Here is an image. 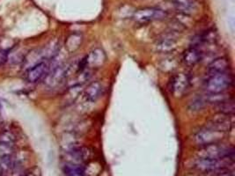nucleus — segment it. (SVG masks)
<instances>
[{
  "label": "nucleus",
  "mask_w": 235,
  "mask_h": 176,
  "mask_svg": "<svg viewBox=\"0 0 235 176\" xmlns=\"http://www.w3.org/2000/svg\"><path fill=\"white\" fill-rule=\"evenodd\" d=\"M65 176H86V170L82 165L79 164H67L63 167Z\"/></svg>",
  "instance_id": "20"
},
{
  "label": "nucleus",
  "mask_w": 235,
  "mask_h": 176,
  "mask_svg": "<svg viewBox=\"0 0 235 176\" xmlns=\"http://www.w3.org/2000/svg\"><path fill=\"white\" fill-rule=\"evenodd\" d=\"M8 51L7 50H4V49H1L0 50V66L3 65L8 59Z\"/></svg>",
  "instance_id": "26"
},
{
  "label": "nucleus",
  "mask_w": 235,
  "mask_h": 176,
  "mask_svg": "<svg viewBox=\"0 0 235 176\" xmlns=\"http://www.w3.org/2000/svg\"><path fill=\"white\" fill-rule=\"evenodd\" d=\"M218 34L216 30L211 28L204 31L203 33L195 35L194 38H192V45L195 47H200L204 44H210L214 43L217 40Z\"/></svg>",
  "instance_id": "15"
},
{
  "label": "nucleus",
  "mask_w": 235,
  "mask_h": 176,
  "mask_svg": "<svg viewBox=\"0 0 235 176\" xmlns=\"http://www.w3.org/2000/svg\"><path fill=\"white\" fill-rule=\"evenodd\" d=\"M234 84L233 75L226 72L210 74L204 82V87L208 93H223Z\"/></svg>",
  "instance_id": "1"
},
{
  "label": "nucleus",
  "mask_w": 235,
  "mask_h": 176,
  "mask_svg": "<svg viewBox=\"0 0 235 176\" xmlns=\"http://www.w3.org/2000/svg\"><path fill=\"white\" fill-rule=\"evenodd\" d=\"M49 65L46 61H41L30 67L26 73V78L29 83H36L48 73Z\"/></svg>",
  "instance_id": "10"
},
{
  "label": "nucleus",
  "mask_w": 235,
  "mask_h": 176,
  "mask_svg": "<svg viewBox=\"0 0 235 176\" xmlns=\"http://www.w3.org/2000/svg\"><path fill=\"white\" fill-rule=\"evenodd\" d=\"M217 176H234V174L232 171L228 170H224V171H220V173Z\"/></svg>",
  "instance_id": "27"
},
{
  "label": "nucleus",
  "mask_w": 235,
  "mask_h": 176,
  "mask_svg": "<svg viewBox=\"0 0 235 176\" xmlns=\"http://www.w3.org/2000/svg\"><path fill=\"white\" fill-rule=\"evenodd\" d=\"M230 67V63L228 59L225 57H219L214 59L208 65V72L210 74L222 73L228 72Z\"/></svg>",
  "instance_id": "17"
},
{
  "label": "nucleus",
  "mask_w": 235,
  "mask_h": 176,
  "mask_svg": "<svg viewBox=\"0 0 235 176\" xmlns=\"http://www.w3.org/2000/svg\"><path fill=\"white\" fill-rule=\"evenodd\" d=\"M204 51L200 48V47L190 46L187 48L181 57V61L187 66H195L198 63H200L204 58Z\"/></svg>",
  "instance_id": "11"
},
{
  "label": "nucleus",
  "mask_w": 235,
  "mask_h": 176,
  "mask_svg": "<svg viewBox=\"0 0 235 176\" xmlns=\"http://www.w3.org/2000/svg\"><path fill=\"white\" fill-rule=\"evenodd\" d=\"M68 153L70 155V158L72 159V163L79 165L87 161L92 156V151L88 147L84 146L77 147L72 151H68Z\"/></svg>",
  "instance_id": "16"
},
{
  "label": "nucleus",
  "mask_w": 235,
  "mask_h": 176,
  "mask_svg": "<svg viewBox=\"0 0 235 176\" xmlns=\"http://www.w3.org/2000/svg\"><path fill=\"white\" fill-rule=\"evenodd\" d=\"M0 109H1V103H0Z\"/></svg>",
  "instance_id": "28"
},
{
  "label": "nucleus",
  "mask_w": 235,
  "mask_h": 176,
  "mask_svg": "<svg viewBox=\"0 0 235 176\" xmlns=\"http://www.w3.org/2000/svg\"><path fill=\"white\" fill-rule=\"evenodd\" d=\"M179 40L175 32L171 31L170 33L163 34L155 43L154 48L157 52L160 53H172L178 47Z\"/></svg>",
  "instance_id": "8"
},
{
  "label": "nucleus",
  "mask_w": 235,
  "mask_h": 176,
  "mask_svg": "<svg viewBox=\"0 0 235 176\" xmlns=\"http://www.w3.org/2000/svg\"><path fill=\"white\" fill-rule=\"evenodd\" d=\"M167 13L157 7H145L137 10L133 13V19L141 25L148 24L155 20H162L167 17Z\"/></svg>",
  "instance_id": "5"
},
{
  "label": "nucleus",
  "mask_w": 235,
  "mask_h": 176,
  "mask_svg": "<svg viewBox=\"0 0 235 176\" xmlns=\"http://www.w3.org/2000/svg\"><path fill=\"white\" fill-rule=\"evenodd\" d=\"M83 42V37L80 34H72L68 37V40L66 42V47L70 52H72L79 48Z\"/></svg>",
  "instance_id": "21"
},
{
  "label": "nucleus",
  "mask_w": 235,
  "mask_h": 176,
  "mask_svg": "<svg viewBox=\"0 0 235 176\" xmlns=\"http://www.w3.org/2000/svg\"><path fill=\"white\" fill-rule=\"evenodd\" d=\"M216 111L220 114L233 116L235 110V105L232 99H227L221 102L216 104L215 106Z\"/></svg>",
  "instance_id": "19"
},
{
  "label": "nucleus",
  "mask_w": 235,
  "mask_h": 176,
  "mask_svg": "<svg viewBox=\"0 0 235 176\" xmlns=\"http://www.w3.org/2000/svg\"><path fill=\"white\" fill-rule=\"evenodd\" d=\"M234 159L224 158V159H198L195 163V167L204 173L219 172L228 170L230 166H233Z\"/></svg>",
  "instance_id": "3"
},
{
  "label": "nucleus",
  "mask_w": 235,
  "mask_h": 176,
  "mask_svg": "<svg viewBox=\"0 0 235 176\" xmlns=\"http://www.w3.org/2000/svg\"><path fill=\"white\" fill-rule=\"evenodd\" d=\"M63 146L68 151H71L75 148L80 146L79 145V134H77L75 132H68L63 136Z\"/></svg>",
  "instance_id": "18"
},
{
  "label": "nucleus",
  "mask_w": 235,
  "mask_h": 176,
  "mask_svg": "<svg viewBox=\"0 0 235 176\" xmlns=\"http://www.w3.org/2000/svg\"><path fill=\"white\" fill-rule=\"evenodd\" d=\"M103 92L104 87L102 83H101L100 81H93L91 82L87 88L83 90V96L87 101L95 102L102 96Z\"/></svg>",
  "instance_id": "12"
},
{
  "label": "nucleus",
  "mask_w": 235,
  "mask_h": 176,
  "mask_svg": "<svg viewBox=\"0 0 235 176\" xmlns=\"http://www.w3.org/2000/svg\"><path fill=\"white\" fill-rule=\"evenodd\" d=\"M67 66L60 65L57 66L51 73L48 75L47 83L49 87H57L67 79Z\"/></svg>",
  "instance_id": "14"
},
{
  "label": "nucleus",
  "mask_w": 235,
  "mask_h": 176,
  "mask_svg": "<svg viewBox=\"0 0 235 176\" xmlns=\"http://www.w3.org/2000/svg\"><path fill=\"white\" fill-rule=\"evenodd\" d=\"M234 126V117L233 116L225 115L218 113L215 116L210 120L208 127L218 131L226 132L230 131Z\"/></svg>",
  "instance_id": "9"
},
{
  "label": "nucleus",
  "mask_w": 235,
  "mask_h": 176,
  "mask_svg": "<svg viewBox=\"0 0 235 176\" xmlns=\"http://www.w3.org/2000/svg\"><path fill=\"white\" fill-rule=\"evenodd\" d=\"M206 104L205 98L204 97H197L195 99H194L190 104V108L194 111H196V110H200L202 109L204 105Z\"/></svg>",
  "instance_id": "24"
},
{
  "label": "nucleus",
  "mask_w": 235,
  "mask_h": 176,
  "mask_svg": "<svg viewBox=\"0 0 235 176\" xmlns=\"http://www.w3.org/2000/svg\"><path fill=\"white\" fill-rule=\"evenodd\" d=\"M178 62L176 58L175 57H167L163 59L160 63V69H161L163 72H172L175 69H176Z\"/></svg>",
  "instance_id": "23"
},
{
  "label": "nucleus",
  "mask_w": 235,
  "mask_h": 176,
  "mask_svg": "<svg viewBox=\"0 0 235 176\" xmlns=\"http://www.w3.org/2000/svg\"><path fill=\"white\" fill-rule=\"evenodd\" d=\"M226 133L218 131L207 127L197 131L194 135V141L199 146H205L212 144L220 143L225 137Z\"/></svg>",
  "instance_id": "6"
},
{
  "label": "nucleus",
  "mask_w": 235,
  "mask_h": 176,
  "mask_svg": "<svg viewBox=\"0 0 235 176\" xmlns=\"http://www.w3.org/2000/svg\"><path fill=\"white\" fill-rule=\"evenodd\" d=\"M107 60L105 51L101 48H96L91 50L88 54L81 59L78 64V72L83 71L85 69H98L101 67Z\"/></svg>",
  "instance_id": "4"
},
{
  "label": "nucleus",
  "mask_w": 235,
  "mask_h": 176,
  "mask_svg": "<svg viewBox=\"0 0 235 176\" xmlns=\"http://www.w3.org/2000/svg\"><path fill=\"white\" fill-rule=\"evenodd\" d=\"M190 84L191 78L189 74L186 72L175 74L170 81L171 93L176 98H181L188 92Z\"/></svg>",
  "instance_id": "7"
},
{
  "label": "nucleus",
  "mask_w": 235,
  "mask_h": 176,
  "mask_svg": "<svg viewBox=\"0 0 235 176\" xmlns=\"http://www.w3.org/2000/svg\"><path fill=\"white\" fill-rule=\"evenodd\" d=\"M82 92V86H72L68 89L67 93L65 94L66 101L68 103H72L79 97Z\"/></svg>",
  "instance_id": "22"
},
{
  "label": "nucleus",
  "mask_w": 235,
  "mask_h": 176,
  "mask_svg": "<svg viewBox=\"0 0 235 176\" xmlns=\"http://www.w3.org/2000/svg\"><path fill=\"white\" fill-rule=\"evenodd\" d=\"M174 8L180 13L189 15L196 12L198 2L196 0H169Z\"/></svg>",
  "instance_id": "13"
},
{
  "label": "nucleus",
  "mask_w": 235,
  "mask_h": 176,
  "mask_svg": "<svg viewBox=\"0 0 235 176\" xmlns=\"http://www.w3.org/2000/svg\"><path fill=\"white\" fill-rule=\"evenodd\" d=\"M14 142L13 136L11 135L10 133L4 132L0 134V144L4 145H11Z\"/></svg>",
  "instance_id": "25"
},
{
  "label": "nucleus",
  "mask_w": 235,
  "mask_h": 176,
  "mask_svg": "<svg viewBox=\"0 0 235 176\" xmlns=\"http://www.w3.org/2000/svg\"><path fill=\"white\" fill-rule=\"evenodd\" d=\"M198 157L200 159H234V149L221 142L212 144L201 147L198 151Z\"/></svg>",
  "instance_id": "2"
}]
</instances>
